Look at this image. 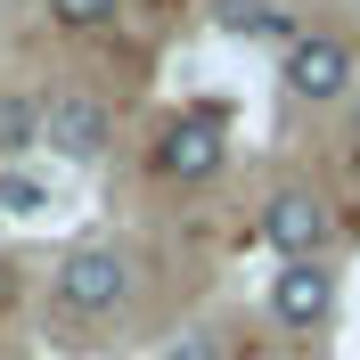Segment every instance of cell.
<instances>
[{
	"label": "cell",
	"mask_w": 360,
	"mask_h": 360,
	"mask_svg": "<svg viewBox=\"0 0 360 360\" xmlns=\"http://www.w3.org/2000/svg\"><path fill=\"white\" fill-rule=\"evenodd\" d=\"M41 139V98H0V156Z\"/></svg>",
	"instance_id": "cell-8"
},
{
	"label": "cell",
	"mask_w": 360,
	"mask_h": 360,
	"mask_svg": "<svg viewBox=\"0 0 360 360\" xmlns=\"http://www.w3.org/2000/svg\"><path fill=\"white\" fill-rule=\"evenodd\" d=\"M107 139H115V107H107V98H90V90L41 98V148H58L66 164H98Z\"/></svg>",
	"instance_id": "cell-2"
},
{
	"label": "cell",
	"mask_w": 360,
	"mask_h": 360,
	"mask_svg": "<svg viewBox=\"0 0 360 360\" xmlns=\"http://www.w3.org/2000/svg\"><path fill=\"white\" fill-rule=\"evenodd\" d=\"M213 25H221V33H246V41H254V33H287V8H278V0H221V8H213Z\"/></svg>",
	"instance_id": "cell-7"
},
{
	"label": "cell",
	"mask_w": 360,
	"mask_h": 360,
	"mask_svg": "<svg viewBox=\"0 0 360 360\" xmlns=\"http://www.w3.org/2000/svg\"><path fill=\"white\" fill-rule=\"evenodd\" d=\"M0 213H41V180L8 172V180H0Z\"/></svg>",
	"instance_id": "cell-10"
},
{
	"label": "cell",
	"mask_w": 360,
	"mask_h": 360,
	"mask_svg": "<svg viewBox=\"0 0 360 360\" xmlns=\"http://www.w3.org/2000/svg\"><path fill=\"white\" fill-rule=\"evenodd\" d=\"M123 295H131V254L123 246H74L66 262H58V303H66V311L98 319V311H115Z\"/></svg>",
	"instance_id": "cell-3"
},
{
	"label": "cell",
	"mask_w": 360,
	"mask_h": 360,
	"mask_svg": "<svg viewBox=\"0 0 360 360\" xmlns=\"http://www.w3.org/2000/svg\"><path fill=\"white\" fill-rule=\"evenodd\" d=\"M262 238L278 246V262H328V238H336V213L319 188L287 180V188H270L262 197Z\"/></svg>",
	"instance_id": "cell-1"
},
{
	"label": "cell",
	"mask_w": 360,
	"mask_h": 360,
	"mask_svg": "<svg viewBox=\"0 0 360 360\" xmlns=\"http://www.w3.org/2000/svg\"><path fill=\"white\" fill-rule=\"evenodd\" d=\"M0 221H8V213H0Z\"/></svg>",
	"instance_id": "cell-13"
},
{
	"label": "cell",
	"mask_w": 360,
	"mask_h": 360,
	"mask_svg": "<svg viewBox=\"0 0 360 360\" xmlns=\"http://www.w3.org/2000/svg\"><path fill=\"white\" fill-rule=\"evenodd\" d=\"M172 360H221V328H188L172 344Z\"/></svg>",
	"instance_id": "cell-11"
},
{
	"label": "cell",
	"mask_w": 360,
	"mask_h": 360,
	"mask_svg": "<svg viewBox=\"0 0 360 360\" xmlns=\"http://www.w3.org/2000/svg\"><path fill=\"white\" fill-rule=\"evenodd\" d=\"M221 164H229V123L213 107H188V115L164 123V139H156V172L164 180H213Z\"/></svg>",
	"instance_id": "cell-4"
},
{
	"label": "cell",
	"mask_w": 360,
	"mask_h": 360,
	"mask_svg": "<svg viewBox=\"0 0 360 360\" xmlns=\"http://www.w3.org/2000/svg\"><path fill=\"white\" fill-rule=\"evenodd\" d=\"M328 311H336V270L328 262H278V278H270V319L295 328V336H311V328H328Z\"/></svg>",
	"instance_id": "cell-5"
},
{
	"label": "cell",
	"mask_w": 360,
	"mask_h": 360,
	"mask_svg": "<svg viewBox=\"0 0 360 360\" xmlns=\"http://www.w3.org/2000/svg\"><path fill=\"white\" fill-rule=\"evenodd\" d=\"M352 131H360V98H352Z\"/></svg>",
	"instance_id": "cell-12"
},
{
	"label": "cell",
	"mask_w": 360,
	"mask_h": 360,
	"mask_svg": "<svg viewBox=\"0 0 360 360\" xmlns=\"http://www.w3.org/2000/svg\"><path fill=\"white\" fill-rule=\"evenodd\" d=\"M49 17L66 25V33H98V25L115 17V0H49Z\"/></svg>",
	"instance_id": "cell-9"
},
{
	"label": "cell",
	"mask_w": 360,
	"mask_h": 360,
	"mask_svg": "<svg viewBox=\"0 0 360 360\" xmlns=\"http://www.w3.org/2000/svg\"><path fill=\"white\" fill-rule=\"evenodd\" d=\"M287 90L303 98V107L344 98V90H352V41H336V33H303V41L287 49Z\"/></svg>",
	"instance_id": "cell-6"
}]
</instances>
